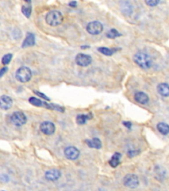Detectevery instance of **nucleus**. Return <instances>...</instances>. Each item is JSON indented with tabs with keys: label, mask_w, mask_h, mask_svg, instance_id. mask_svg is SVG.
<instances>
[{
	"label": "nucleus",
	"mask_w": 169,
	"mask_h": 191,
	"mask_svg": "<svg viewBox=\"0 0 169 191\" xmlns=\"http://www.w3.org/2000/svg\"><path fill=\"white\" fill-rule=\"evenodd\" d=\"M15 77L17 80L20 83H25L30 80L32 77V72L29 68L22 66L17 71Z\"/></svg>",
	"instance_id": "7ed1b4c3"
},
{
	"label": "nucleus",
	"mask_w": 169,
	"mask_h": 191,
	"mask_svg": "<svg viewBox=\"0 0 169 191\" xmlns=\"http://www.w3.org/2000/svg\"><path fill=\"white\" fill-rule=\"evenodd\" d=\"M123 124H124V126L126 127L127 129H130L132 127V123L130 122H123Z\"/></svg>",
	"instance_id": "cd10ccee"
},
{
	"label": "nucleus",
	"mask_w": 169,
	"mask_h": 191,
	"mask_svg": "<svg viewBox=\"0 0 169 191\" xmlns=\"http://www.w3.org/2000/svg\"><path fill=\"white\" fill-rule=\"evenodd\" d=\"M64 155L67 159L73 161L78 159L79 155H80V151L75 147L69 146L65 149Z\"/></svg>",
	"instance_id": "6e6552de"
},
{
	"label": "nucleus",
	"mask_w": 169,
	"mask_h": 191,
	"mask_svg": "<svg viewBox=\"0 0 169 191\" xmlns=\"http://www.w3.org/2000/svg\"><path fill=\"white\" fill-rule=\"evenodd\" d=\"M64 21L61 12L56 10H52L48 12L46 16V21L50 26H57Z\"/></svg>",
	"instance_id": "f03ea898"
},
{
	"label": "nucleus",
	"mask_w": 169,
	"mask_h": 191,
	"mask_svg": "<svg viewBox=\"0 0 169 191\" xmlns=\"http://www.w3.org/2000/svg\"><path fill=\"white\" fill-rule=\"evenodd\" d=\"M87 32L93 35H96L102 33L103 31V25L99 21H92L87 26Z\"/></svg>",
	"instance_id": "423d86ee"
},
{
	"label": "nucleus",
	"mask_w": 169,
	"mask_h": 191,
	"mask_svg": "<svg viewBox=\"0 0 169 191\" xmlns=\"http://www.w3.org/2000/svg\"><path fill=\"white\" fill-rule=\"evenodd\" d=\"M134 99L137 103L140 104H147L149 102V96L145 93L142 92H138L134 96Z\"/></svg>",
	"instance_id": "f8f14e48"
},
{
	"label": "nucleus",
	"mask_w": 169,
	"mask_h": 191,
	"mask_svg": "<svg viewBox=\"0 0 169 191\" xmlns=\"http://www.w3.org/2000/svg\"><path fill=\"white\" fill-rule=\"evenodd\" d=\"M40 129L43 134L47 135H52L55 132V127L53 123L50 122H44L40 124Z\"/></svg>",
	"instance_id": "1a4fd4ad"
},
{
	"label": "nucleus",
	"mask_w": 169,
	"mask_h": 191,
	"mask_svg": "<svg viewBox=\"0 0 169 191\" xmlns=\"http://www.w3.org/2000/svg\"><path fill=\"white\" fill-rule=\"evenodd\" d=\"M98 51H99L102 54L106 55V56H111L116 51V49H108L107 47H99L98 48Z\"/></svg>",
	"instance_id": "aec40b11"
},
{
	"label": "nucleus",
	"mask_w": 169,
	"mask_h": 191,
	"mask_svg": "<svg viewBox=\"0 0 169 191\" xmlns=\"http://www.w3.org/2000/svg\"><path fill=\"white\" fill-rule=\"evenodd\" d=\"M93 118V115L91 113L89 114H79L76 118V122L79 125L85 124L88 120H91Z\"/></svg>",
	"instance_id": "a211bd4d"
},
{
	"label": "nucleus",
	"mask_w": 169,
	"mask_h": 191,
	"mask_svg": "<svg viewBox=\"0 0 169 191\" xmlns=\"http://www.w3.org/2000/svg\"><path fill=\"white\" fill-rule=\"evenodd\" d=\"M35 44V37L33 33H28L26 36V38L23 43L22 47L26 48L28 47H32Z\"/></svg>",
	"instance_id": "2eb2a0df"
},
{
	"label": "nucleus",
	"mask_w": 169,
	"mask_h": 191,
	"mask_svg": "<svg viewBox=\"0 0 169 191\" xmlns=\"http://www.w3.org/2000/svg\"><path fill=\"white\" fill-rule=\"evenodd\" d=\"M122 157V155L120 153H115L112 157L110 159V161H108L109 163V165L112 167L113 168H116L120 165V159Z\"/></svg>",
	"instance_id": "f3484780"
},
{
	"label": "nucleus",
	"mask_w": 169,
	"mask_h": 191,
	"mask_svg": "<svg viewBox=\"0 0 169 191\" xmlns=\"http://www.w3.org/2000/svg\"><path fill=\"white\" fill-rule=\"evenodd\" d=\"M157 129L162 135H166L169 134V125L164 122H160L157 125Z\"/></svg>",
	"instance_id": "6ab92c4d"
},
{
	"label": "nucleus",
	"mask_w": 169,
	"mask_h": 191,
	"mask_svg": "<svg viewBox=\"0 0 169 191\" xmlns=\"http://www.w3.org/2000/svg\"><path fill=\"white\" fill-rule=\"evenodd\" d=\"M157 92L161 96L163 97L169 96V85L166 83L159 84L157 86Z\"/></svg>",
	"instance_id": "dca6fc26"
},
{
	"label": "nucleus",
	"mask_w": 169,
	"mask_h": 191,
	"mask_svg": "<svg viewBox=\"0 0 169 191\" xmlns=\"http://www.w3.org/2000/svg\"><path fill=\"white\" fill-rule=\"evenodd\" d=\"M159 2L160 1H158V0H147V1H145V3L149 6L154 7L157 6Z\"/></svg>",
	"instance_id": "b1692460"
},
{
	"label": "nucleus",
	"mask_w": 169,
	"mask_h": 191,
	"mask_svg": "<svg viewBox=\"0 0 169 191\" xmlns=\"http://www.w3.org/2000/svg\"><path fill=\"white\" fill-rule=\"evenodd\" d=\"M34 93H35V94H37V96H39V97H40L41 98L44 99V100H45L50 101V98H48V96H46L44 94H43L42 92H38V91H34Z\"/></svg>",
	"instance_id": "a878e982"
},
{
	"label": "nucleus",
	"mask_w": 169,
	"mask_h": 191,
	"mask_svg": "<svg viewBox=\"0 0 169 191\" xmlns=\"http://www.w3.org/2000/svg\"><path fill=\"white\" fill-rule=\"evenodd\" d=\"M85 142L90 148L99 149L102 147V142L97 137H94L92 139H87Z\"/></svg>",
	"instance_id": "4468645a"
},
{
	"label": "nucleus",
	"mask_w": 169,
	"mask_h": 191,
	"mask_svg": "<svg viewBox=\"0 0 169 191\" xmlns=\"http://www.w3.org/2000/svg\"><path fill=\"white\" fill-rule=\"evenodd\" d=\"M11 121L12 124L16 126H21L26 124L27 119L24 113L21 112H15L11 115Z\"/></svg>",
	"instance_id": "39448f33"
},
{
	"label": "nucleus",
	"mask_w": 169,
	"mask_h": 191,
	"mask_svg": "<svg viewBox=\"0 0 169 191\" xmlns=\"http://www.w3.org/2000/svg\"><path fill=\"white\" fill-rule=\"evenodd\" d=\"M124 185L127 188L135 189L139 185L138 176L134 174H127L124 177Z\"/></svg>",
	"instance_id": "20e7f679"
},
{
	"label": "nucleus",
	"mask_w": 169,
	"mask_h": 191,
	"mask_svg": "<svg viewBox=\"0 0 169 191\" xmlns=\"http://www.w3.org/2000/svg\"><path fill=\"white\" fill-rule=\"evenodd\" d=\"M69 6L71 8H75L77 6V2L76 1H71L69 3Z\"/></svg>",
	"instance_id": "c85d7f7f"
},
{
	"label": "nucleus",
	"mask_w": 169,
	"mask_h": 191,
	"mask_svg": "<svg viewBox=\"0 0 169 191\" xmlns=\"http://www.w3.org/2000/svg\"><path fill=\"white\" fill-rule=\"evenodd\" d=\"M106 35H107V37L109 38H115L122 36V34L120 33L116 29H110L107 34H106Z\"/></svg>",
	"instance_id": "412c9836"
},
{
	"label": "nucleus",
	"mask_w": 169,
	"mask_h": 191,
	"mask_svg": "<svg viewBox=\"0 0 169 191\" xmlns=\"http://www.w3.org/2000/svg\"><path fill=\"white\" fill-rule=\"evenodd\" d=\"M12 105H13V100L9 96L3 95L0 97V108L2 110H9L11 108Z\"/></svg>",
	"instance_id": "9d476101"
},
{
	"label": "nucleus",
	"mask_w": 169,
	"mask_h": 191,
	"mask_svg": "<svg viewBox=\"0 0 169 191\" xmlns=\"http://www.w3.org/2000/svg\"><path fill=\"white\" fill-rule=\"evenodd\" d=\"M75 62L79 66L85 67L91 64L92 62V58L89 55L79 53L75 57Z\"/></svg>",
	"instance_id": "0eeeda50"
},
{
	"label": "nucleus",
	"mask_w": 169,
	"mask_h": 191,
	"mask_svg": "<svg viewBox=\"0 0 169 191\" xmlns=\"http://www.w3.org/2000/svg\"><path fill=\"white\" fill-rule=\"evenodd\" d=\"M12 57H13V55H12L11 54H10V53L4 55V56L3 57V58H2V60H1L2 64H4V65L8 64L9 62H11V60L12 59Z\"/></svg>",
	"instance_id": "5701e85b"
},
{
	"label": "nucleus",
	"mask_w": 169,
	"mask_h": 191,
	"mask_svg": "<svg viewBox=\"0 0 169 191\" xmlns=\"http://www.w3.org/2000/svg\"><path fill=\"white\" fill-rule=\"evenodd\" d=\"M28 101H29L30 104H32L33 106H38V107H44L47 109H51L52 110L51 104H49L45 102V101H41L40 100H39V99H38L35 97H30Z\"/></svg>",
	"instance_id": "ddd939ff"
},
{
	"label": "nucleus",
	"mask_w": 169,
	"mask_h": 191,
	"mask_svg": "<svg viewBox=\"0 0 169 191\" xmlns=\"http://www.w3.org/2000/svg\"><path fill=\"white\" fill-rule=\"evenodd\" d=\"M2 191H4V190H2Z\"/></svg>",
	"instance_id": "c756f323"
},
{
	"label": "nucleus",
	"mask_w": 169,
	"mask_h": 191,
	"mask_svg": "<svg viewBox=\"0 0 169 191\" xmlns=\"http://www.w3.org/2000/svg\"><path fill=\"white\" fill-rule=\"evenodd\" d=\"M140 153V151L139 150H130L127 152V155H128L129 157H134L137 155H139Z\"/></svg>",
	"instance_id": "393cba45"
},
{
	"label": "nucleus",
	"mask_w": 169,
	"mask_h": 191,
	"mask_svg": "<svg viewBox=\"0 0 169 191\" xmlns=\"http://www.w3.org/2000/svg\"><path fill=\"white\" fill-rule=\"evenodd\" d=\"M62 175L61 172L57 169H51L46 172L45 177L47 180L50 181H55L58 180Z\"/></svg>",
	"instance_id": "9b49d317"
},
{
	"label": "nucleus",
	"mask_w": 169,
	"mask_h": 191,
	"mask_svg": "<svg viewBox=\"0 0 169 191\" xmlns=\"http://www.w3.org/2000/svg\"><path fill=\"white\" fill-rule=\"evenodd\" d=\"M134 60L139 67L143 69H148L152 66L153 61L151 58L144 52H137L134 56Z\"/></svg>",
	"instance_id": "f257e3e1"
},
{
	"label": "nucleus",
	"mask_w": 169,
	"mask_h": 191,
	"mask_svg": "<svg viewBox=\"0 0 169 191\" xmlns=\"http://www.w3.org/2000/svg\"><path fill=\"white\" fill-rule=\"evenodd\" d=\"M21 11H22V13L25 15L26 17H30L31 13H32V7L30 5L26 6H23L22 8H21Z\"/></svg>",
	"instance_id": "4be33fe9"
},
{
	"label": "nucleus",
	"mask_w": 169,
	"mask_h": 191,
	"mask_svg": "<svg viewBox=\"0 0 169 191\" xmlns=\"http://www.w3.org/2000/svg\"><path fill=\"white\" fill-rule=\"evenodd\" d=\"M8 67H3L1 69H0V78L6 73L7 71H8Z\"/></svg>",
	"instance_id": "bb28decb"
}]
</instances>
